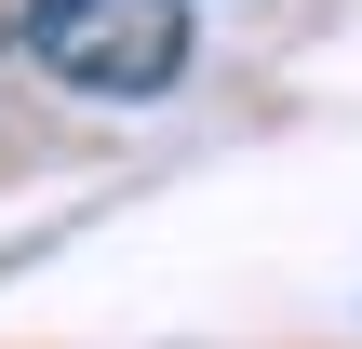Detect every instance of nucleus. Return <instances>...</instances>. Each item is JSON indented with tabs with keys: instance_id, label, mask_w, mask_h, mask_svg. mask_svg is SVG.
Here are the masks:
<instances>
[{
	"instance_id": "obj_1",
	"label": "nucleus",
	"mask_w": 362,
	"mask_h": 349,
	"mask_svg": "<svg viewBox=\"0 0 362 349\" xmlns=\"http://www.w3.org/2000/svg\"><path fill=\"white\" fill-rule=\"evenodd\" d=\"M27 67L94 94V108H134V94H175L188 67V0H27Z\"/></svg>"
}]
</instances>
